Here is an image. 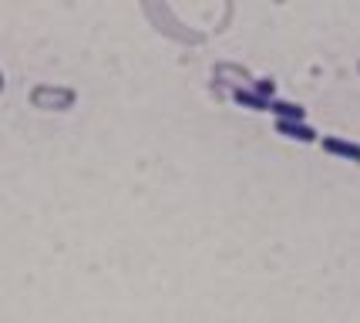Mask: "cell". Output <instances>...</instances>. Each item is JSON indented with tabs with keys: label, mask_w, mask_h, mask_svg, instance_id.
<instances>
[{
	"label": "cell",
	"mask_w": 360,
	"mask_h": 323,
	"mask_svg": "<svg viewBox=\"0 0 360 323\" xmlns=\"http://www.w3.org/2000/svg\"><path fill=\"white\" fill-rule=\"evenodd\" d=\"M320 145H323V152L337 155V158H347V162H357V165H360V145H357V141L337 139V135H323V139H320Z\"/></svg>",
	"instance_id": "cell-1"
},
{
	"label": "cell",
	"mask_w": 360,
	"mask_h": 323,
	"mask_svg": "<svg viewBox=\"0 0 360 323\" xmlns=\"http://www.w3.org/2000/svg\"><path fill=\"white\" fill-rule=\"evenodd\" d=\"M269 115L276 118V122H307V111L293 101H280V98H273L269 101Z\"/></svg>",
	"instance_id": "cell-2"
},
{
	"label": "cell",
	"mask_w": 360,
	"mask_h": 323,
	"mask_svg": "<svg viewBox=\"0 0 360 323\" xmlns=\"http://www.w3.org/2000/svg\"><path fill=\"white\" fill-rule=\"evenodd\" d=\"M276 132L293 141H320V135L307 122H276Z\"/></svg>",
	"instance_id": "cell-3"
},
{
	"label": "cell",
	"mask_w": 360,
	"mask_h": 323,
	"mask_svg": "<svg viewBox=\"0 0 360 323\" xmlns=\"http://www.w3.org/2000/svg\"><path fill=\"white\" fill-rule=\"evenodd\" d=\"M233 101L243 108H252V111H269V101L266 98H259L256 91H250V88H236L233 91Z\"/></svg>",
	"instance_id": "cell-4"
},
{
	"label": "cell",
	"mask_w": 360,
	"mask_h": 323,
	"mask_svg": "<svg viewBox=\"0 0 360 323\" xmlns=\"http://www.w3.org/2000/svg\"><path fill=\"white\" fill-rule=\"evenodd\" d=\"M256 94H259V98H266V101H273V94H276V84H273L269 77H263V81H256Z\"/></svg>",
	"instance_id": "cell-5"
},
{
	"label": "cell",
	"mask_w": 360,
	"mask_h": 323,
	"mask_svg": "<svg viewBox=\"0 0 360 323\" xmlns=\"http://www.w3.org/2000/svg\"><path fill=\"white\" fill-rule=\"evenodd\" d=\"M0 91H4V75H0Z\"/></svg>",
	"instance_id": "cell-6"
}]
</instances>
